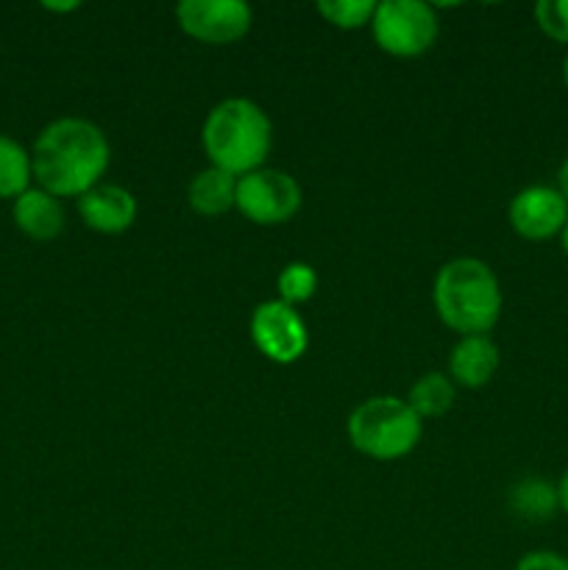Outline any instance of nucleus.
Instances as JSON below:
<instances>
[{
    "mask_svg": "<svg viewBox=\"0 0 568 570\" xmlns=\"http://www.w3.org/2000/svg\"><path fill=\"white\" fill-rule=\"evenodd\" d=\"M510 510L516 512L523 521H549L551 515L560 507V499H557V484L546 482V479L529 476L521 479L518 484H512L510 490Z\"/></svg>",
    "mask_w": 568,
    "mask_h": 570,
    "instance_id": "4468645a",
    "label": "nucleus"
},
{
    "mask_svg": "<svg viewBox=\"0 0 568 570\" xmlns=\"http://www.w3.org/2000/svg\"><path fill=\"white\" fill-rule=\"evenodd\" d=\"M516 570H568V560L557 551H529L518 560Z\"/></svg>",
    "mask_w": 568,
    "mask_h": 570,
    "instance_id": "aec40b11",
    "label": "nucleus"
},
{
    "mask_svg": "<svg viewBox=\"0 0 568 570\" xmlns=\"http://www.w3.org/2000/svg\"><path fill=\"white\" fill-rule=\"evenodd\" d=\"M434 312L449 328L462 337L488 334L501 317V287L488 262L473 256H457L445 262L434 276Z\"/></svg>",
    "mask_w": 568,
    "mask_h": 570,
    "instance_id": "f03ea898",
    "label": "nucleus"
},
{
    "mask_svg": "<svg viewBox=\"0 0 568 570\" xmlns=\"http://www.w3.org/2000/svg\"><path fill=\"white\" fill-rule=\"evenodd\" d=\"M562 81H566V87H568V53H566V59H562Z\"/></svg>",
    "mask_w": 568,
    "mask_h": 570,
    "instance_id": "b1692460",
    "label": "nucleus"
},
{
    "mask_svg": "<svg viewBox=\"0 0 568 570\" xmlns=\"http://www.w3.org/2000/svg\"><path fill=\"white\" fill-rule=\"evenodd\" d=\"M31 176V156L26 148L0 134V198H20Z\"/></svg>",
    "mask_w": 568,
    "mask_h": 570,
    "instance_id": "dca6fc26",
    "label": "nucleus"
},
{
    "mask_svg": "<svg viewBox=\"0 0 568 570\" xmlns=\"http://www.w3.org/2000/svg\"><path fill=\"white\" fill-rule=\"evenodd\" d=\"M557 184H560V187H557V189H560V193H562V198L568 200V159L560 165V173H557Z\"/></svg>",
    "mask_w": 568,
    "mask_h": 570,
    "instance_id": "4be33fe9",
    "label": "nucleus"
},
{
    "mask_svg": "<svg viewBox=\"0 0 568 570\" xmlns=\"http://www.w3.org/2000/svg\"><path fill=\"white\" fill-rule=\"evenodd\" d=\"M317 11L334 28L351 31V28H362L373 20L376 3L373 0H321Z\"/></svg>",
    "mask_w": 568,
    "mask_h": 570,
    "instance_id": "a211bd4d",
    "label": "nucleus"
},
{
    "mask_svg": "<svg viewBox=\"0 0 568 570\" xmlns=\"http://www.w3.org/2000/svg\"><path fill=\"white\" fill-rule=\"evenodd\" d=\"M78 215L92 232L123 234L137 220V198L120 184H95L78 198Z\"/></svg>",
    "mask_w": 568,
    "mask_h": 570,
    "instance_id": "9d476101",
    "label": "nucleus"
},
{
    "mask_svg": "<svg viewBox=\"0 0 568 570\" xmlns=\"http://www.w3.org/2000/svg\"><path fill=\"white\" fill-rule=\"evenodd\" d=\"M371 28L379 48L399 59L427 53L440 33L438 14L423 0H382L373 11Z\"/></svg>",
    "mask_w": 568,
    "mask_h": 570,
    "instance_id": "39448f33",
    "label": "nucleus"
},
{
    "mask_svg": "<svg viewBox=\"0 0 568 570\" xmlns=\"http://www.w3.org/2000/svg\"><path fill=\"white\" fill-rule=\"evenodd\" d=\"M560 243H562V250H566V254H568V223H566V226H562V232H560Z\"/></svg>",
    "mask_w": 568,
    "mask_h": 570,
    "instance_id": "5701e85b",
    "label": "nucleus"
},
{
    "mask_svg": "<svg viewBox=\"0 0 568 570\" xmlns=\"http://www.w3.org/2000/svg\"><path fill=\"white\" fill-rule=\"evenodd\" d=\"M499 348L488 334H471V337H460V343L451 348L449 356V373L457 384L462 387H484L499 371Z\"/></svg>",
    "mask_w": 568,
    "mask_h": 570,
    "instance_id": "9b49d317",
    "label": "nucleus"
},
{
    "mask_svg": "<svg viewBox=\"0 0 568 570\" xmlns=\"http://www.w3.org/2000/svg\"><path fill=\"white\" fill-rule=\"evenodd\" d=\"M454 399L457 390L451 376L440 371H429L412 384L407 404L418 412V417H440L451 410Z\"/></svg>",
    "mask_w": 568,
    "mask_h": 570,
    "instance_id": "2eb2a0df",
    "label": "nucleus"
},
{
    "mask_svg": "<svg viewBox=\"0 0 568 570\" xmlns=\"http://www.w3.org/2000/svg\"><path fill=\"white\" fill-rule=\"evenodd\" d=\"M557 499H560V510L568 515V468L562 471L560 482H557Z\"/></svg>",
    "mask_w": 568,
    "mask_h": 570,
    "instance_id": "412c9836",
    "label": "nucleus"
},
{
    "mask_svg": "<svg viewBox=\"0 0 568 570\" xmlns=\"http://www.w3.org/2000/svg\"><path fill=\"white\" fill-rule=\"evenodd\" d=\"M535 20L546 37L568 45V0H540L535 6Z\"/></svg>",
    "mask_w": 568,
    "mask_h": 570,
    "instance_id": "6ab92c4d",
    "label": "nucleus"
},
{
    "mask_svg": "<svg viewBox=\"0 0 568 570\" xmlns=\"http://www.w3.org/2000/svg\"><path fill=\"white\" fill-rule=\"evenodd\" d=\"M204 150L212 167L245 176L259 170L273 148V126L265 109L248 98H226L206 115Z\"/></svg>",
    "mask_w": 568,
    "mask_h": 570,
    "instance_id": "7ed1b4c3",
    "label": "nucleus"
},
{
    "mask_svg": "<svg viewBox=\"0 0 568 570\" xmlns=\"http://www.w3.org/2000/svg\"><path fill=\"white\" fill-rule=\"evenodd\" d=\"M251 340L267 360L278 362V365L298 362L310 345L306 323L301 321L295 306L278 298L256 306L251 315Z\"/></svg>",
    "mask_w": 568,
    "mask_h": 570,
    "instance_id": "0eeeda50",
    "label": "nucleus"
},
{
    "mask_svg": "<svg viewBox=\"0 0 568 570\" xmlns=\"http://www.w3.org/2000/svg\"><path fill=\"white\" fill-rule=\"evenodd\" d=\"M421 432L418 412L395 395H373L349 415L351 445L371 460H401L415 449Z\"/></svg>",
    "mask_w": 568,
    "mask_h": 570,
    "instance_id": "20e7f679",
    "label": "nucleus"
},
{
    "mask_svg": "<svg viewBox=\"0 0 568 570\" xmlns=\"http://www.w3.org/2000/svg\"><path fill=\"white\" fill-rule=\"evenodd\" d=\"M14 223L20 226L22 234L45 243V239H53L61 234L65 209H61L56 195L45 193V189H26L14 200Z\"/></svg>",
    "mask_w": 568,
    "mask_h": 570,
    "instance_id": "f8f14e48",
    "label": "nucleus"
},
{
    "mask_svg": "<svg viewBox=\"0 0 568 570\" xmlns=\"http://www.w3.org/2000/svg\"><path fill=\"white\" fill-rule=\"evenodd\" d=\"M176 17L189 37L206 45L237 42L254 22V11L245 0H182Z\"/></svg>",
    "mask_w": 568,
    "mask_h": 570,
    "instance_id": "6e6552de",
    "label": "nucleus"
},
{
    "mask_svg": "<svg viewBox=\"0 0 568 570\" xmlns=\"http://www.w3.org/2000/svg\"><path fill=\"white\" fill-rule=\"evenodd\" d=\"M276 287L278 301H284V304L290 306L304 304V301H310L317 289L315 267L306 265V262H290V265L278 273Z\"/></svg>",
    "mask_w": 568,
    "mask_h": 570,
    "instance_id": "f3484780",
    "label": "nucleus"
},
{
    "mask_svg": "<svg viewBox=\"0 0 568 570\" xmlns=\"http://www.w3.org/2000/svg\"><path fill=\"white\" fill-rule=\"evenodd\" d=\"M109 167L106 134L84 117H61L42 134L31 154L33 178L45 193L56 198H81L87 189L100 184Z\"/></svg>",
    "mask_w": 568,
    "mask_h": 570,
    "instance_id": "f257e3e1",
    "label": "nucleus"
},
{
    "mask_svg": "<svg viewBox=\"0 0 568 570\" xmlns=\"http://www.w3.org/2000/svg\"><path fill=\"white\" fill-rule=\"evenodd\" d=\"M187 200L200 215H223V212L234 209V200H237V176L221 170V167H206L189 181Z\"/></svg>",
    "mask_w": 568,
    "mask_h": 570,
    "instance_id": "ddd939ff",
    "label": "nucleus"
},
{
    "mask_svg": "<svg viewBox=\"0 0 568 570\" xmlns=\"http://www.w3.org/2000/svg\"><path fill=\"white\" fill-rule=\"evenodd\" d=\"M507 217L523 239H549L568 223V200L562 198L560 189L535 184L510 200Z\"/></svg>",
    "mask_w": 568,
    "mask_h": 570,
    "instance_id": "1a4fd4ad",
    "label": "nucleus"
},
{
    "mask_svg": "<svg viewBox=\"0 0 568 570\" xmlns=\"http://www.w3.org/2000/svg\"><path fill=\"white\" fill-rule=\"evenodd\" d=\"M234 206L259 226H278L301 209V187L290 173L259 167L237 178Z\"/></svg>",
    "mask_w": 568,
    "mask_h": 570,
    "instance_id": "423d86ee",
    "label": "nucleus"
}]
</instances>
